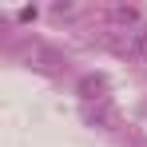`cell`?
Wrapping results in <instances>:
<instances>
[{"instance_id":"7a4b0ae2","label":"cell","mask_w":147,"mask_h":147,"mask_svg":"<svg viewBox=\"0 0 147 147\" xmlns=\"http://www.w3.org/2000/svg\"><path fill=\"white\" fill-rule=\"evenodd\" d=\"M80 88H84V92H99V88H103V80H99V76H88Z\"/></svg>"},{"instance_id":"6da1fadb","label":"cell","mask_w":147,"mask_h":147,"mask_svg":"<svg viewBox=\"0 0 147 147\" xmlns=\"http://www.w3.org/2000/svg\"><path fill=\"white\" fill-rule=\"evenodd\" d=\"M127 56H139V60H147V28L131 32V40H127Z\"/></svg>"}]
</instances>
